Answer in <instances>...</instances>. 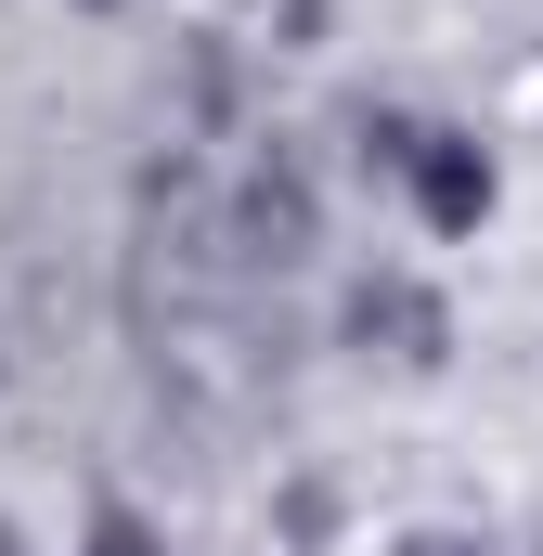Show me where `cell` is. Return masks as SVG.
Returning a JSON list of instances; mask_svg holds the SVG:
<instances>
[{
	"instance_id": "obj_1",
	"label": "cell",
	"mask_w": 543,
	"mask_h": 556,
	"mask_svg": "<svg viewBox=\"0 0 543 556\" xmlns=\"http://www.w3.org/2000/svg\"><path fill=\"white\" fill-rule=\"evenodd\" d=\"M402 181H414V220H427L440 247H453V233H479V220H492V194H505V181H492V142H479V130H414Z\"/></svg>"
},
{
	"instance_id": "obj_2",
	"label": "cell",
	"mask_w": 543,
	"mask_h": 556,
	"mask_svg": "<svg viewBox=\"0 0 543 556\" xmlns=\"http://www.w3.org/2000/svg\"><path fill=\"white\" fill-rule=\"evenodd\" d=\"M350 337H402V363H440L453 350V324H440L427 285H350Z\"/></svg>"
},
{
	"instance_id": "obj_3",
	"label": "cell",
	"mask_w": 543,
	"mask_h": 556,
	"mask_svg": "<svg viewBox=\"0 0 543 556\" xmlns=\"http://www.w3.org/2000/svg\"><path fill=\"white\" fill-rule=\"evenodd\" d=\"M91 556H168V544H155V518H130V505H104V518H91Z\"/></svg>"
},
{
	"instance_id": "obj_4",
	"label": "cell",
	"mask_w": 543,
	"mask_h": 556,
	"mask_svg": "<svg viewBox=\"0 0 543 556\" xmlns=\"http://www.w3.org/2000/svg\"><path fill=\"white\" fill-rule=\"evenodd\" d=\"M389 556H479V544H466V531H402Z\"/></svg>"
},
{
	"instance_id": "obj_5",
	"label": "cell",
	"mask_w": 543,
	"mask_h": 556,
	"mask_svg": "<svg viewBox=\"0 0 543 556\" xmlns=\"http://www.w3.org/2000/svg\"><path fill=\"white\" fill-rule=\"evenodd\" d=\"M0 556H26V544H13V531H0Z\"/></svg>"
},
{
	"instance_id": "obj_6",
	"label": "cell",
	"mask_w": 543,
	"mask_h": 556,
	"mask_svg": "<svg viewBox=\"0 0 543 556\" xmlns=\"http://www.w3.org/2000/svg\"><path fill=\"white\" fill-rule=\"evenodd\" d=\"M91 13H104V0H91Z\"/></svg>"
}]
</instances>
